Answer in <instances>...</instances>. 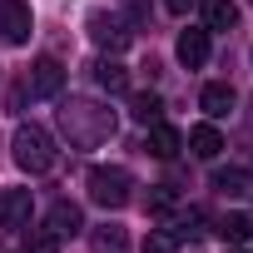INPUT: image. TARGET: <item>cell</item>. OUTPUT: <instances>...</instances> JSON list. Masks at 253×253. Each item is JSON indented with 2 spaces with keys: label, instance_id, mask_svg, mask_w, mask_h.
<instances>
[{
  "label": "cell",
  "instance_id": "1",
  "mask_svg": "<svg viewBox=\"0 0 253 253\" xmlns=\"http://www.w3.org/2000/svg\"><path fill=\"white\" fill-rule=\"evenodd\" d=\"M60 129L75 149H99L114 134V109L99 99H65L60 104Z\"/></svg>",
  "mask_w": 253,
  "mask_h": 253
},
{
  "label": "cell",
  "instance_id": "2",
  "mask_svg": "<svg viewBox=\"0 0 253 253\" xmlns=\"http://www.w3.org/2000/svg\"><path fill=\"white\" fill-rule=\"evenodd\" d=\"M89 199L99 209H124L134 199V174L124 169V164H99L89 169Z\"/></svg>",
  "mask_w": 253,
  "mask_h": 253
},
{
  "label": "cell",
  "instance_id": "3",
  "mask_svg": "<svg viewBox=\"0 0 253 253\" xmlns=\"http://www.w3.org/2000/svg\"><path fill=\"white\" fill-rule=\"evenodd\" d=\"M10 149H15V164H20L25 174H45V169H55V139L40 129V124H20L15 139H10Z\"/></svg>",
  "mask_w": 253,
  "mask_h": 253
},
{
  "label": "cell",
  "instance_id": "4",
  "mask_svg": "<svg viewBox=\"0 0 253 253\" xmlns=\"http://www.w3.org/2000/svg\"><path fill=\"white\" fill-rule=\"evenodd\" d=\"M84 25H89V40H94L99 50H109V55H119L124 45L134 40V30H129V20H124L119 10H94V15L84 20Z\"/></svg>",
  "mask_w": 253,
  "mask_h": 253
},
{
  "label": "cell",
  "instance_id": "5",
  "mask_svg": "<svg viewBox=\"0 0 253 253\" xmlns=\"http://www.w3.org/2000/svg\"><path fill=\"white\" fill-rule=\"evenodd\" d=\"M25 89H30L35 99H55V94L65 89V65H60L55 55H40V60L30 65V80H25Z\"/></svg>",
  "mask_w": 253,
  "mask_h": 253
},
{
  "label": "cell",
  "instance_id": "6",
  "mask_svg": "<svg viewBox=\"0 0 253 253\" xmlns=\"http://www.w3.org/2000/svg\"><path fill=\"white\" fill-rule=\"evenodd\" d=\"M0 40L25 45L30 40V5L25 0H0Z\"/></svg>",
  "mask_w": 253,
  "mask_h": 253
},
{
  "label": "cell",
  "instance_id": "7",
  "mask_svg": "<svg viewBox=\"0 0 253 253\" xmlns=\"http://www.w3.org/2000/svg\"><path fill=\"white\" fill-rule=\"evenodd\" d=\"M45 228H50L55 238H75V233L84 228V213H80V204H70V199H60V204L50 209V218H45Z\"/></svg>",
  "mask_w": 253,
  "mask_h": 253
},
{
  "label": "cell",
  "instance_id": "8",
  "mask_svg": "<svg viewBox=\"0 0 253 253\" xmlns=\"http://www.w3.org/2000/svg\"><path fill=\"white\" fill-rule=\"evenodd\" d=\"M30 218V189H0V228H20Z\"/></svg>",
  "mask_w": 253,
  "mask_h": 253
},
{
  "label": "cell",
  "instance_id": "9",
  "mask_svg": "<svg viewBox=\"0 0 253 253\" xmlns=\"http://www.w3.org/2000/svg\"><path fill=\"white\" fill-rule=\"evenodd\" d=\"M233 104H238L233 84H204V94H199V109H204L209 119H228V114H233Z\"/></svg>",
  "mask_w": 253,
  "mask_h": 253
},
{
  "label": "cell",
  "instance_id": "10",
  "mask_svg": "<svg viewBox=\"0 0 253 253\" xmlns=\"http://www.w3.org/2000/svg\"><path fill=\"white\" fill-rule=\"evenodd\" d=\"M179 149H184V134L174 129V124L154 119V124H149V154H154V159H174Z\"/></svg>",
  "mask_w": 253,
  "mask_h": 253
},
{
  "label": "cell",
  "instance_id": "11",
  "mask_svg": "<svg viewBox=\"0 0 253 253\" xmlns=\"http://www.w3.org/2000/svg\"><path fill=\"white\" fill-rule=\"evenodd\" d=\"M218 149H223V134L213 129V124H194V129H189V154H199V159H218Z\"/></svg>",
  "mask_w": 253,
  "mask_h": 253
},
{
  "label": "cell",
  "instance_id": "12",
  "mask_svg": "<svg viewBox=\"0 0 253 253\" xmlns=\"http://www.w3.org/2000/svg\"><path fill=\"white\" fill-rule=\"evenodd\" d=\"M179 60H184L189 70H199V65L209 60V30H184V35H179Z\"/></svg>",
  "mask_w": 253,
  "mask_h": 253
},
{
  "label": "cell",
  "instance_id": "13",
  "mask_svg": "<svg viewBox=\"0 0 253 253\" xmlns=\"http://www.w3.org/2000/svg\"><path fill=\"white\" fill-rule=\"evenodd\" d=\"M233 25H238L233 0H204V30H233Z\"/></svg>",
  "mask_w": 253,
  "mask_h": 253
},
{
  "label": "cell",
  "instance_id": "14",
  "mask_svg": "<svg viewBox=\"0 0 253 253\" xmlns=\"http://www.w3.org/2000/svg\"><path fill=\"white\" fill-rule=\"evenodd\" d=\"M89 248H94V253H129V233L114 228V223H104V228L89 233Z\"/></svg>",
  "mask_w": 253,
  "mask_h": 253
},
{
  "label": "cell",
  "instance_id": "15",
  "mask_svg": "<svg viewBox=\"0 0 253 253\" xmlns=\"http://www.w3.org/2000/svg\"><path fill=\"white\" fill-rule=\"evenodd\" d=\"M94 80H99L109 94H124V89H129V70H124L119 60H99V65H94Z\"/></svg>",
  "mask_w": 253,
  "mask_h": 253
},
{
  "label": "cell",
  "instance_id": "16",
  "mask_svg": "<svg viewBox=\"0 0 253 253\" xmlns=\"http://www.w3.org/2000/svg\"><path fill=\"white\" fill-rule=\"evenodd\" d=\"M218 238L223 243H248L253 238V218L248 213H223L218 218Z\"/></svg>",
  "mask_w": 253,
  "mask_h": 253
},
{
  "label": "cell",
  "instance_id": "17",
  "mask_svg": "<svg viewBox=\"0 0 253 253\" xmlns=\"http://www.w3.org/2000/svg\"><path fill=\"white\" fill-rule=\"evenodd\" d=\"M213 189H223V194H248L253 179H248V169H218V174H213Z\"/></svg>",
  "mask_w": 253,
  "mask_h": 253
},
{
  "label": "cell",
  "instance_id": "18",
  "mask_svg": "<svg viewBox=\"0 0 253 253\" xmlns=\"http://www.w3.org/2000/svg\"><path fill=\"white\" fill-rule=\"evenodd\" d=\"M129 109H134V119H139V124H154V119L164 114L159 94H134V104H129Z\"/></svg>",
  "mask_w": 253,
  "mask_h": 253
},
{
  "label": "cell",
  "instance_id": "19",
  "mask_svg": "<svg viewBox=\"0 0 253 253\" xmlns=\"http://www.w3.org/2000/svg\"><path fill=\"white\" fill-rule=\"evenodd\" d=\"M174 248H179V238H174V233H164V228L144 233V253H174Z\"/></svg>",
  "mask_w": 253,
  "mask_h": 253
},
{
  "label": "cell",
  "instance_id": "20",
  "mask_svg": "<svg viewBox=\"0 0 253 253\" xmlns=\"http://www.w3.org/2000/svg\"><path fill=\"white\" fill-rule=\"evenodd\" d=\"M20 253H60V238H55L50 228H40V233H35V238H30Z\"/></svg>",
  "mask_w": 253,
  "mask_h": 253
},
{
  "label": "cell",
  "instance_id": "21",
  "mask_svg": "<svg viewBox=\"0 0 253 253\" xmlns=\"http://www.w3.org/2000/svg\"><path fill=\"white\" fill-rule=\"evenodd\" d=\"M164 5H169V10H174V15H184V10H189V5H194V0H164Z\"/></svg>",
  "mask_w": 253,
  "mask_h": 253
},
{
  "label": "cell",
  "instance_id": "22",
  "mask_svg": "<svg viewBox=\"0 0 253 253\" xmlns=\"http://www.w3.org/2000/svg\"><path fill=\"white\" fill-rule=\"evenodd\" d=\"M233 253H238V248H233Z\"/></svg>",
  "mask_w": 253,
  "mask_h": 253
}]
</instances>
